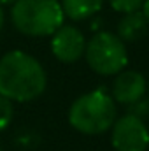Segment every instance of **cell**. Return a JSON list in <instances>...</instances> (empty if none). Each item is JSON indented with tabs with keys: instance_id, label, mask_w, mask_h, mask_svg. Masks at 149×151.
Wrapping results in <instances>:
<instances>
[{
	"instance_id": "1",
	"label": "cell",
	"mask_w": 149,
	"mask_h": 151,
	"mask_svg": "<svg viewBox=\"0 0 149 151\" xmlns=\"http://www.w3.org/2000/svg\"><path fill=\"white\" fill-rule=\"evenodd\" d=\"M46 70L32 55L25 51H9L0 58V95L28 102L40 97L46 90Z\"/></svg>"
},
{
	"instance_id": "2",
	"label": "cell",
	"mask_w": 149,
	"mask_h": 151,
	"mask_svg": "<svg viewBox=\"0 0 149 151\" xmlns=\"http://www.w3.org/2000/svg\"><path fill=\"white\" fill-rule=\"evenodd\" d=\"M63 18L58 0H16L11 9L14 28L30 37L53 35L63 25Z\"/></svg>"
},
{
	"instance_id": "3",
	"label": "cell",
	"mask_w": 149,
	"mask_h": 151,
	"mask_svg": "<svg viewBox=\"0 0 149 151\" xmlns=\"http://www.w3.org/2000/svg\"><path fill=\"white\" fill-rule=\"evenodd\" d=\"M69 121L81 134H104L116 121V104L102 90L84 93L70 106Z\"/></svg>"
},
{
	"instance_id": "4",
	"label": "cell",
	"mask_w": 149,
	"mask_h": 151,
	"mask_svg": "<svg viewBox=\"0 0 149 151\" xmlns=\"http://www.w3.org/2000/svg\"><path fill=\"white\" fill-rule=\"evenodd\" d=\"M84 56L91 70L100 76L117 74L128 63L125 42L111 32H97L86 42Z\"/></svg>"
},
{
	"instance_id": "5",
	"label": "cell",
	"mask_w": 149,
	"mask_h": 151,
	"mask_svg": "<svg viewBox=\"0 0 149 151\" xmlns=\"http://www.w3.org/2000/svg\"><path fill=\"white\" fill-rule=\"evenodd\" d=\"M111 141L116 151H146L149 132L140 118L126 114L112 123Z\"/></svg>"
},
{
	"instance_id": "6",
	"label": "cell",
	"mask_w": 149,
	"mask_h": 151,
	"mask_svg": "<svg viewBox=\"0 0 149 151\" xmlns=\"http://www.w3.org/2000/svg\"><path fill=\"white\" fill-rule=\"evenodd\" d=\"M86 40L79 28L70 25H62L51 39L53 55L63 63H74L84 55Z\"/></svg>"
},
{
	"instance_id": "7",
	"label": "cell",
	"mask_w": 149,
	"mask_h": 151,
	"mask_svg": "<svg viewBox=\"0 0 149 151\" xmlns=\"http://www.w3.org/2000/svg\"><path fill=\"white\" fill-rule=\"evenodd\" d=\"M148 90V83L144 76L137 70H121L112 84V97L119 104H132L144 97Z\"/></svg>"
},
{
	"instance_id": "8",
	"label": "cell",
	"mask_w": 149,
	"mask_h": 151,
	"mask_svg": "<svg viewBox=\"0 0 149 151\" xmlns=\"http://www.w3.org/2000/svg\"><path fill=\"white\" fill-rule=\"evenodd\" d=\"M149 21L146 19L142 11L126 12L117 23V37L123 42H135L146 35Z\"/></svg>"
},
{
	"instance_id": "9",
	"label": "cell",
	"mask_w": 149,
	"mask_h": 151,
	"mask_svg": "<svg viewBox=\"0 0 149 151\" xmlns=\"http://www.w3.org/2000/svg\"><path fill=\"white\" fill-rule=\"evenodd\" d=\"M63 14L74 21H82L91 18L102 9L104 0H62Z\"/></svg>"
},
{
	"instance_id": "10",
	"label": "cell",
	"mask_w": 149,
	"mask_h": 151,
	"mask_svg": "<svg viewBox=\"0 0 149 151\" xmlns=\"http://www.w3.org/2000/svg\"><path fill=\"white\" fill-rule=\"evenodd\" d=\"M12 114H14L12 100H9V99H5V97L0 95V132H4L11 125Z\"/></svg>"
},
{
	"instance_id": "11",
	"label": "cell",
	"mask_w": 149,
	"mask_h": 151,
	"mask_svg": "<svg viewBox=\"0 0 149 151\" xmlns=\"http://www.w3.org/2000/svg\"><path fill=\"white\" fill-rule=\"evenodd\" d=\"M109 4L112 5L114 11L117 12H133V11H140L144 0H109Z\"/></svg>"
},
{
	"instance_id": "12",
	"label": "cell",
	"mask_w": 149,
	"mask_h": 151,
	"mask_svg": "<svg viewBox=\"0 0 149 151\" xmlns=\"http://www.w3.org/2000/svg\"><path fill=\"white\" fill-rule=\"evenodd\" d=\"M128 114L137 116V118L142 119L144 116L149 114V100H144V97H142V99H139V100L128 104Z\"/></svg>"
},
{
	"instance_id": "13",
	"label": "cell",
	"mask_w": 149,
	"mask_h": 151,
	"mask_svg": "<svg viewBox=\"0 0 149 151\" xmlns=\"http://www.w3.org/2000/svg\"><path fill=\"white\" fill-rule=\"evenodd\" d=\"M142 12H144L146 19L149 21V0H144V4H142Z\"/></svg>"
},
{
	"instance_id": "14",
	"label": "cell",
	"mask_w": 149,
	"mask_h": 151,
	"mask_svg": "<svg viewBox=\"0 0 149 151\" xmlns=\"http://www.w3.org/2000/svg\"><path fill=\"white\" fill-rule=\"evenodd\" d=\"M16 0H0V5H12Z\"/></svg>"
},
{
	"instance_id": "15",
	"label": "cell",
	"mask_w": 149,
	"mask_h": 151,
	"mask_svg": "<svg viewBox=\"0 0 149 151\" xmlns=\"http://www.w3.org/2000/svg\"><path fill=\"white\" fill-rule=\"evenodd\" d=\"M2 27H4V9L0 5V30H2Z\"/></svg>"
},
{
	"instance_id": "16",
	"label": "cell",
	"mask_w": 149,
	"mask_h": 151,
	"mask_svg": "<svg viewBox=\"0 0 149 151\" xmlns=\"http://www.w3.org/2000/svg\"><path fill=\"white\" fill-rule=\"evenodd\" d=\"M0 151H2V146H0Z\"/></svg>"
}]
</instances>
